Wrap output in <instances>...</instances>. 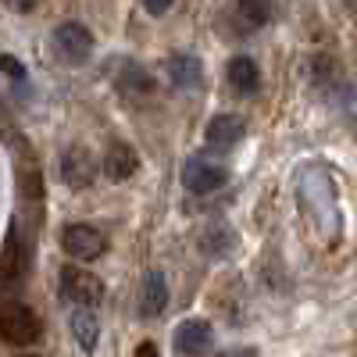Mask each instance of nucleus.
Wrapping results in <instances>:
<instances>
[{
    "instance_id": "nucleus-15",
    "label": "nucleus",
    "mask_w": 357,
    "mask_h": 357,
    "mask_svg": "<svg viewBox=\"0 0 357 357\" xmlns=\"http://www.w3.org/2000/svg\"><path fill=\"white\" fill-rule=\"evenodd\" d=\"M118 86H122V93H132V97H151L154 93L151 72L136 61H122V68H118Z\"/></svg>"
},
{
    "instance_id": "nucleus-16",
    "label": "nucleus",
    "mask_w": 357,
    "mask_h": 357,
    "mask_svg": "<svg viewBox=\"0 0 357 357\" xmlns=\"http://www.w3.org/2000/svg\"><path fill=\"white\" fill-rule=\"evenodd\" d=\"M275 0H236V15H240L243 29H261L272 22Z\"/></svg>"
},
{
    "instance_id": "nucleus-9",
    "label": "nucleus",
    "mask_w": 357,
    "mask_h": 357,
    "mask_svg": "<svg viewBox=\"0 0 357 357\" xmlns=\"http://www.w3.org/2000/svg\"><path fill=\"white\" fill-rule=\"evenodd\" d=\"M247 126H243V118L240 114H215L211 122H207V146H215V151H229V146H236L243 139Z\"/></svg>"
},
{
    "instance_id": "nucleus-21",
    "label": "nucleus",
    "mask_w": 357,
    "mask_h": 357,
    "mask_svg": "<svg viewBox=\"0 0 357 357\" xmlns=\"http://www.w3.org/2000/svg\"><path fill=\"white\" fill-rule=\"evenodd\" d=\"M136 357H161V354H158V347H154L151 340H146V343H139V347H136Z\"/></svg>"
},
{
    "instance_id": "nucleus-4",
    "label": "nucleus",
    "mask_w": 357,
    "mask_h": 357,
    "mask_svg": "<svg viewBox=\"0 0 357 357\" xmlns=\"http://www.w3.org/2000/svg\"><path fill=\"white\" fill-rule=\"evenodd\" d=\"M54 47L57 54L65 57L72 65H82L89 54H93V36H89V29L82 22H61L54 29Z\"/></svg>"
},
{
    "instance_id": "nucleus-18",
    "label": "nucleus",
    "mask_w": 357,
    "mask_h": 357,
    "mask_svg": "<svg viewBox=\"0 0 357 357\" xmlns=\"http://www.w3.org/2000/svg\"><path fill=\"white\" fill-rule=\"evenodd\" d=\"M0 72H4V75H11V79H25V68H22V61H18V57H11V54H4V57H0Z\"/></svg>"
},
{
    "instance_id": "nucleus-1",
    "label": "nucleus",
    "mask_w": 357,
    "mask_h": 357,
    "mask_svg": "<svg viewBox=\"0 0 357 357\" xmlns=\"http://www.w3.org/2000/svg\"><path fill=\"white\" fill-rule=\"evenodd\" d=\"M43 336V321L33 307H25L18 301L0 304V343L8 347H33Z\"/></svg>"
},
{
    "instance_id": "nucleus-3",
    "label": "nucleus",
    "mask_w": 357,
    "mask_h": 357,
    "mask_svg": "<svg viewBox=\"0 0 357 357\" xmlns=\"http://www.w3.org/2000/svg\"><path fill=\"white\" fill-rule=\"evenodd\" d=\"M61 250L75 261H97L104 250H107V240H104V232L93 229V225H65L61 229Z\"/></svg>"
},
{
    "instance_id": "nucleus-11",
    "label": "nucleus",
    "mask_w": 357,
    "mask_h": 357,
    "mask_svg": "<svg viewBox=\"0 0 357 357\" xmlns=\"http://www.w3.org/2000/svg\"><path fill=\"white\" fill-rule=\"evenodd\" d=\"M139 172V158L129 143H114L107 158H104V175L111 178V183H126V178H132Z\"/></svg>"
},
{
    "instance_id": "nucleus-8",
    "label": "nucleus",
    "mask_w": 357,
    "mask_h": 357,
    "mask_svg": "<svg viewBox=\"0 0 357 357\" xmlns=\"http://www.w3.org/2000/svg\"><path fill=\"white\" fill-rule=\"evenodd\" d=\"M61 178H65L72 190L93 186V178H97V161H93V154H89L86 146H68L65 158H61Z\"/></svg>"
},
{
    "instance_id": "nucleus-10",
    "label": "nucleus",
    "mask_w": 357,
    "mask_h": 357,
    "mask_svg": "<svg viewBox=\"0 0 357 357\" xmlns=\"http://www.w3.org/2000/svg\"><path fill=\"white\" fill-rule=\"evenodd\" d=\"M168 307V282L161 272H146L139 286V318H158Z\"/></svg>"
},
{
    "instance_id": "nucleus-6",
    "label": "nucleus",
    "mask_w": 357,
    "mask_h": 357,
    "mask_svg": "<svg viewBox=\"0 0 357 357\" xmlns=\"http://www.w3.org/2000/svg\"><path fill=\"white\" fill-rule=\"evenodd\" d=\"M225 178H229V172H225L222 165L204 161V158H193V161H186V168H183V183H186V190L197 193V197H207V193L222 190Z\"/></svg>"
},
{
    "instance_id": "nucleus-20",
    "label": "nucleus",
    "mask_w": 357,
    "mask_h": 357,
    "mask_svg": "<svg viewBox=\"0 0 357 357\" xmlns=\"http://www.w3.org/2000/svg\"><path fill=\"white\" fill-rule=\"evenodd\" d=\"M143 4H146V11H151V15H165L172 8V0H143Z\"/></svg>"
},
{
    "instance_id": "nucleus-19",
    "label": "nucleus",
    "mask_w": 357,
    "mask_h": 357,
    "mask_svg": "<svg viewBox=\"0 0 357 357\" xmlns=\"http://www.w3.org/2000/svg\"><path fill=\"white\" fill-rule=\"evenodd\" d=\"M215 357H257V350L254 347H236V350H222Z\"/></svg>"
},
{
    "instance_id": "nucleus-23",
    "label": "nucleus",
    "mask_w": 357,
    "mask_h": 357,
    "mask_svg": "<svg viewBox=\"0 0 357 357\" xmlns=\"http://www.w3.org/2000/svg\"><path fill=\"white\" fill-rule=\"evenodd\" d=\"M347 8H350V11L357 15V0H347Z\"/></svg>"
},
{
    "instance_id": "nucleus-12",
    "label": "nucleus",
    "mask_w": 357,
    "mask_h": 357,
    "mask_svg": "<svg viewBox=\"0 0 357 357\" xmlns=\"http://www.w3.org/2000/svg\"><path fill=\"white\" fill-rule=\"evenodd\" d=\"M165 68H168V79L178 89H197L200 79H204V68H200V57L197 54H172Z\"/></svg>"
},
{
    "instance_id": "nucleus-14",
    "label": "nucleus",
    "mask_w": 357,
    "mask_h": 357,
    "mask_svg": "<svg viewBox=\"0 0 357 357\" xmlns=\"http://www.w3.org/2000/svg\"><path fill=\"white\" fill-rule=\"evenodd\" d=\"M229 82H232L236 93L254 97L261 89V72L254 65V57H232V61H229Z\"/></svg>"
},
{
    "instance_id": "nucleus-13",
    "label": "nucleus",
    "mask_w": 357,
    "mask_h": 357,
    "mask_svg": "<svg viewBox=\"0 0 357 357\" xmlns=\"http://www.w3.org/2000/svg\"><path fill=\"white\" fill-rule=\"evenodd\" d=\"M72 336L82 347V354H93L100 343V321L93 314V307H75L72 311Z\"/></svg>"
},
{
    "instance_id": "nucleus-2",
    "label": "nucleus",
    "mask_w": 357,
    "mask_h": 357,
    "mask_svg": "<svg viewBox=\"0 0 357 357\" xmlns=\"http://www.w3.org/2000/svg\"><path fill=\"white\" fill-rule=\"evenodd\" d=\"M61 296L75 307H97L104 301V282L93 272H86V268L68 264L61 268Z\"/></svg>"
},
{
    "instance_id": "nucleus-5",
    "label": "nucleus",
    "mask_w": 357,
    "mask_h": 357,
    "mask_svg": "<svg viewBox=\"0 0 357 357\" xmlns=\"http://www.w3.org/2000/svg\"><path fill=\"white\" fill-rule=\"evenodd\" d=\"M29 261H33V254H29V243H25L18 222H11L8 240H4V250H0V282H18V279L29 272Z\"/></svg>"
},
{
    "instance_id": "nucleus-22",
    "label": "nucleus",
    "mask_w": 357,
    "mask_h": 357,
    "mask_svg": "<svg viewBox=\"0 0 357 357\" xmlns=\"http://www.w3.org/2000/svg\"><path fill=\"white\" fill-rule=\"evenodd\" d=\"M40 4V0H8V8H15V11H33Z\"/></svg>"
},
{
    "instance_id": "nucleus-7",
    "label": "nucleus",
    "mask_w": 357,
    "mask_h": 357,
    "mask_svg": "<svg viewBox=\"0 0 357 357\" xmlns=\"http://www.w3.org/2000/svg\"><path fill=\"white\" fill-rule=\"evenodd\" d=\"M172 343H175V354H183V357H200V354L211 350L215 333H211V325H207L204 318H186V321L175 329Z\"/></svg>"
},
{
    "instance_id": "nucleus-17",
    "label": "nucleus",
    "mask_w": 357,
    "mask_h": 357,
    "mask_svg": "<svg viewBox=\"0 0 357 357\" xmlns=\"http://www.w3.org/2000/svg\"><path fill=\"white\" fill-rule=\"evenodd\" d=\"M229 247H232V236H229L225 225H211V229L200 236V250H204V254H211V257L229 254Z\"/></svg>"
}]
</instances>
